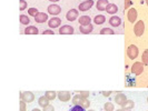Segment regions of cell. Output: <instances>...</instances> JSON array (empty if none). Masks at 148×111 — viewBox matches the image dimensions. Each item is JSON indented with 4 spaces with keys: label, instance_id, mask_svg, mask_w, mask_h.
<instances>
[{
    "label": "cell",
    "instance_id": "obj_2",
    "mask_svg": "<svg viewBox=\"0 0 148 111\" xmlns=\"http://www.w3.org/2000/svg\"><path fill=\"white\" fill-rule=\"evenodd\" d=\"M20 98L26 104H31L35 100V95L31 91H23V92L20 93Z\"/></svg>",
    "mask_w": 148,
    "mask_h": 111
},
{
    "label": "cell",
    "instance_id": "obj_1",
    "mask_svg": "<svg viewBox=\"0 0 148 111\" xmlns=\"http://www.w3.org/2000/svg\"><path fill=\"white\" fill-rule=\"evenodd\" d=\"M134 32L137 37H140L143 36V33L145 32V23L143 20H138V21L135 23L134 26Z\"/></svg>",
    "mask_w": 148,
    "mask_h": 111
},
{
    "label": "cell",
    "instance_id": "obj_38",
    "mask_svg": "<svg viewBox=\"0 0 148 111\" xmlns=\"http://www.w3.org/2000/svg\"><path fill=\"white\" fill-rule=\"evenodd\" d=\"M112 93V91H104L103 92V96H105V97H109Z\"/></svg>",
    "mask_w": 148,
    "mask_h": 111
},
{
    "label": "cell",
    "instance_id": "obj_26",
    "mask_svg": "<svg viewBox=\"0 0 148 111\" xmlns=\"http://www.w3.org/2000/svg\"><path fill=\"white\" fill-rule=\"evenodd\" d=\"M141 62L143 65L147 66L148 65V49H146L145 51L143 52V56H141Z\"/></svg>",
    "mask_w": 148,
    "mask_h": 111
},
{
    "label": "cell",
    "instance_id": "obj_32",
    "mask_svg": "<svg viewBox=\"0 0 148 111\" xmlns=\"http://www.w3.org/2000/svg\"><path fill=\"white\" fill-rule=\"evenodd\" d=\"M26 8H27V1H25V0H20V1H19V9H20L21 11H23Z\"/></svg>",
    "mask_w": 148,
    "mask_h": 111
},
{
    "label": "cell",
    "instance_id": "obj_13",
    "mask_svg": "<svg viewBox=\"0 0 148 111\" xmlns=\"http://www.w3.org/2000/svg\"><path fill=\"white\" fill-rule=\"evenodd\" d=\"M47 20H49V19H48V15L45 14V12H39V14L35 17V21L37 22V23H44V22L47 21Z\"/></svg>",
    "mask_w": 148,
    "mask_h": 111
},
{
    "label": "cell",
    "instance_id": "obj_44",
    "mask_svg": "<svg viewBox=\"0 0 148 111\" xmlns=\"http://www.w3.org/2000/svg\"><path fill=\"white\" fill-rule=\"evenodd\" d=\"M147 102H148V97H147Z\"/></svg>",
    "mask_w": 148,
    "mask_h": 111
},
{
    "label": "cell",
    "instance_id": "obj_5",
    "mask_svg": "<svg viewBox=\"0 0 148 111\" xmlns=\"http://www.w3.org/2000/svg\"><path fill=\"white\" fill-rule=\"evenodd\" d=\"M57 97H58V99H59L60 101H62V102H67V101H69V100H70V98H71V93H70L69 91H58Z\"/></svg>",
    "mask_w": 148,
    "mask_h": 111
},
{
    "label": "cell",
    "instance_id": "obj_17",
    "mask_svg": "<svg viewBox=\"0 0 148 111\" xmlns=\"http://www.w3.org/2000/svg\"><path fill=\"white\" fill-rule=\"evenodd\" d=\"M78 21H79V26H88L91 22V19L89 16H80Z\"/></svg>",
    "mask_w": 148,
    "mask_h": 111
},
{
    "label": "cell",
    "instance_id": "obj_41",
    "mask_svg": "<svg viewBox=\"0 0 148 111\" xmlns=\"http://www.w3.org/2000/svg\"><path fill=\"white\" fill-rule=\"evenodd\" d=\"M116 111H126V110H124V109L121 108V109H118V110H116Z\"/></svg>",
    "mask_w": 148,
    "mask_h": 111
},
{
    "label": "cell",
    "instance_id": "obj_23",
    "mask_svg": "<svg viewBox=\"0 0 148 111\" xmlns=\"http://www.w3.org/2000/svg\"><path fill=\"white\" fill-rule=\"evenodd\" d=\"M82 98L80 95H75L74 97H73V104H74V106H80V104H82Z\"/></svg>",
    "mask_w": 148,
    "mask_h": 111
},
{
    "label": "cell",
    "instance_id": "obj_3",
    "mask_svg": "<svg viewBox=\"0 0 148 111\" xmlns=\"http://www.w3.org/2000/svg\"><path fill=\"white\" fill-rule=\"evenodd\" d=\"M138 48L135 46V44H130L129 47H128V49H127V56H128V58L130 60H134L137 58V56H138Z\"/></svg>",
    "mask_w": 148,
    "mask_h": 111
},
{
    "label": "cell",
    "instance_id": "obj_15",
    "mask_svg": "<svg viewBox=\"0 0 148 111\" xmlns=\"http://www.w3.org/2000/svg\"><path fill=\"white\" fill-rule=\"evenodd\" d=\"M109 23L111 27H119L121 25V19L117 16H111L109 19Z\"/></svg>",
    "mask_w": 148,
    "mask_h": 111
},
{
    "label": "cell",
    "instance_id": "obj_22",
    "mask_svg": "<svg viewBox=\"0 0 148 111\" xmlns=\"http://www.w3.org/2000/svg\"><path fill=\"white\" fill-rule=\"evenodd\" d=\"M94 22L96 25H103L106 22V17L104 15H97L95 18H94Z\"/></svg>",
    "mask_w": 148,
    "mask_h": 111
},
{
    "label": "cell",
    "instance_id": "obj_18",
    "mask_svg": "<svg viewBox=\"0 0 148 111\" xmlns=\"http://www.w3.org/2000/svg\"><path fill=\"white\" fill-rule=\"evenodd\" d=\"M26 35H38L39 33V30H38L37 27H35V26H28L25 31H23Z\"/></svg>",
    "mask_w": 148,
    "mask_h": 111
},
{
    "label": "cell",
    "instance_id": "obj_35",
    "mask_svg": "<svg viewBox=\"0 0 148 111\" xmlns=\"http://www.w3.org/2000/svg\"><path fill=\"white\" fill-rule=\"evenodd\" d=\"M44 111H55V108L51 104H48V106H46L44 108Z\"/></svg>",
    "mask_w": 148,
    "mask_h": 111
},
{
    "label": "cell",
    "instance_id": "obj_33",
    "mask_svg": "<svg viewBox=\"0 0 148 111\" xmlns=\"http://www.w3.org/2000/svg\"><path fill=\"white\" fill-rule=\"evenodd\" d=\"M26 109H27V104L23 100H20V111H26Z\"/></svg>",
    "mask_w": 148,
    "mask_h": 111
},
{
    "label": "cell",
    "instance_id": "obj_34",
    "mask_svg": "<svg viewBox=\"0 0 148 111\" xmlns=\"http://www.w3.org/2000/svg\"><path fill=\"white\" fill-rule=\"evenodd\" d=\"M79 95H80L82 98H88L89 95H90V92H89V91H80Z\"/></svg>",
    "mask_w": 148,
    "mask_h": 111
},
{
    "label": "cell",
    "instance_id": "obj_7",
    "mask_svg": "<svg viewBox=\"0 0 148 111\" xmlns=\"http://www.w3.org/2000/svg\"><path fill=\"white\" fill-rule=\"evenodd\" d=\"M60 25H61V19L58 18V17H53V16H52V18H50V19L48 20V26H49L50 28H52V29L60 27Z\"/></svg>",
    "mask_w": 148,
    "mask_h": 111
},
{
    "label": "cell",
    "instance_id": "obj_21",
    "mask_svg": "<svg viewBox=\"0 0 148 111\" xmlns=\"http://www.w3.org/2000/svg\"><path fill=\"white\" fill-rule=\"evenodd\" d=\"M49 101H50V100H49L46 96L39 97V99H38V104H39L40 107L45 108L46 106H48V104H49Z\"/></svg>",
    "mask_w": 148,
    "mask_h": 111
},
{
    "label": "cell",
    "instance_id": "obj_29",
    "mask_svg": "<svg viewBox=\"0 0 148 111\" xmlns=\"http://www.w3.org/2000/svg\"><path fill=\"white\" fill-rule=\"evenodd\" d=\"M82 107H84L85 109H88L89 107H90V101L88 100V98H84L82 101V104H80Z\"/></svg>",
    "mask_w": 148,
    "mask_h": 111
},
{
    "label": "cell",
    "instance_id": "obj_12",
    "mask_svg": "<svg viewBox=\"0 0 148 111\" xmlns=\"http://www.w3.org/2000/svg\"><path fill=\"white\" fill-rule=\"evenodd\" d=\"M127 18L130 23H134V22L137 20V10L135 8H130L128 10V14H127Z\"/></svg>",
    "mask_w": 148,
    "mask_h": 111
},
{
    "label": "cell",
    "instance_id": "obj_27",
    "mask_svg": "<svg viewBox=\"0 0 148 111\" xmlns=\"http://www.w3.org/2000/svg\"><path fill=\"white\" fill-rule=\"evenodd\" d=\"M115 31L110 28H103L100 30V35H114Z\"/></svg>",
    "mask_w": 148,
    "mask_h": 111
},
{
    "label": "cell",
    "instance_id": "obj_39",
    "mask_svg": "<svg viewBox=\"0 0 148 111\" xmlns=\"http://www.w3.org/2000/svg\"><path fill=\"white\" fill-rule=\"evenodd\" d=\"M49 1H50V2H58L59 0H49Z\"/></svg>",
    "mask_w": 148,
    "mask_h": 111
},
{
    "label": "cell",
    "instance_id": "obj_4",
    "mask_svg": "<svg viewBox=\"0 0 148 111\" xmlns=\"http://www.w3.org/2000/svg\"><path fill=\"white\" fill-rule=\"evenodd\" d=\"M144 71V65L143 62H135L133 66H132V72L136 76H139L143 74Z\"/></svg>",
    "mask_w": 148,
    "mask_h": 111
},
{
    "label": "cell",
    "instance_id": "obj_40",
    "mask_svg": "<svg viewBox=\"0 0 148 111\" xmlns=\"http://www.w3.org/2000/svg\"><path fill=\"white\" fill-rule=\"evenodd\" d=\"M31 111H41L40 109H37V108H35V109H32Z\"/></svg>",
    "mask_w": 148,
    "mask_h": 111
},
{
    "label": "cell",
    "instance_id": "obj_24",
    "mask_svg": "<svg viewBox=\"0 0 148 111\" xmlns=\"http://www.w3.org/2000/svg\"><path fill=\"white\" fill-rule=\"evenodd\" d=\"M45 96L47 97V98H48L50 101H52V100H55V99H56L57 93H56V91H46Z\"/></svg>",
    "mask_w": 148,
    "mask_h": 111
},
{
    "label": "cell",
    "instance_id": "obj_8",
    "mask_svg": "<svg viewBox=\"0 0 148 111\" xmlns=\"http://www.w3.org/2000/svg\"><path fill=\"white\" fill-rule=\"evenodd\" d=\"M47 10H48V12H49L50 15L53 16V17L57 15H59L60 12H61V8H60L58 5H56V3H52V5H50V6H48Z\"/></svg>",
    "mask_w": 148,
    "mask_h": 111
},
{
    "label": "cell",
    "instance_id": "obj_16",
    "mask_svg": "<svg viewBox=\"0 0 148 111\" xmlns=\"http://www.w3.org/2000/svg\"><path fill=\"white\" fill-rule=\"evenodd\" d=\"M92 30H94V27L91 23L88 26H79V31L84 35H88L90 32H92Z\"/></svg>",
    "mask_w": 148,
    "mask_h": 111
},
{
    "label": "cell",
    "instance_id": "obj_42",
    "mask_svg": "<svg viewBox=\"0 0 148 111\" xmlns=\"http://www.w3.org/2000/svg\"><path fill=\"white\" fill-rule=\"evenodd\" d=\"M145 2H146V5L148 6V0H145Z\"/></svg>",
    "mask_w": 148,
    "mask_h": 111
},
{
    "label": "cell",
    "instance_id": "obj_36",
    "mask_svg": "<svg viewBox=\"0 0 148 111\" xmlns=\"http://www.w3.org/2000/svg\"><path fill=\"white\" fill-rule=\"evenodd\" d=\"M130 6H132V0H125V9H128Z\"/></svg>",
    "mask_w": 148,
    "mask_h": 111
},
{
    "label": "cell",
    "instance_id": "obj_43",
    "mask_svg": "<svg viewBox=\"0 0 148 111\" xmlns=\"http://www.w3.org/2000/svg\"><path fill=\"white\" fill-rule=\"evenodd\" d=\"M86 111H95V110H92V109H88V110H86Z\"/></svg>",
    "mask_w": 148,
    "mask_h": 111
},
{
    "label": "cell",
    "instance_id": "obj_25",
    "mask_svg": "<svg viewBox=\"0 0 148 111\" xmlns=\"http://www.w3.org/2000/svg\"><path fill=\"white\" fill-rule=\"evenodd\" d=\"M19 20H20V23H21V25H29V22H30L29 17L26 15H20Z\"/></svg>",
    "mask_w": 148,
    "mask_h": 111
},
{
    "label": "cell",
    "instance_id": "obj_11",
    "mask_svg": "<svg viewBox=\"0 0 148 111\" xmlns=\"http://www.w3.org/2000/svg\"><path fill=\"white\" fill-rule=\"evenodd\" d=\"M114 100H115V102L116 104H119V106H123V104L126 102L127 100V97L124 95V93H121V92H117V95L115 96L114 98Z\"/></svg>",
    "mask_w": 148,
    "mask_h": 111
},
{
    "label": "cell",
    "instance_id": "obj_20",
    "mask_svg": "<svg viewBox=\"0 0 148 111\" xmlns=\"http://www.w3.org/2000/svg\"><path fill=\"white\" fill-rule=\"evenodd\" d=\"M134 107H135V102H134L133 100H128V99L126 100V102L121 106V108L126 111H129V110H132V109H134Z\"/></svg>",
    "mask_w": 148,
    "mask_h": 111
},
{
    "label": "cell",
    "instance_id": "obj_6",
    "mask_svg": "<svg viewBox=\"0 0 148 111\" xmlns=\"http://www.w3.org/2000/svg\"><path fill=\"white\" fill-rule=\"evenodd\" d=\"M92 6H94V1L92 0H86V1L82 2L78 6V9H79V11H88Z\"/></svg>",
    "mask_w": 148,
    "mask_h": 111
},
{
    "label": "cell",
    "instance_id": "obj_31",
    "mask_svg": "<svg viewBox=\"0 0 148 111\" xmlns=\"http://www.w3.org/2000/svg\"><path fill=\"white\" fill-rule=\"evenodd\" d=\"M69 111H86V109L82 106H74L69 109Z\"/></svg>",
    "mask_w": 148,
    "mask_h": 111
},
{
    "label": "cell",
    "instance_id": "obj_37",
    "mask_svg": "<svg viewBox=\"0 0 148 111\" xmlns=\"http://www.w3.org/2000/svg\"><path fill=\"white\" fill-rule=\"evenodd\" d=\"M42 35H53V31L50 29H48V30H45L44 32H42Z\"/></svg>",
    "mask_w": 148,
    "mask_h": 111
},
{
    "label": "cell",
    "instance_id": "obj_28",
    "mask_svg": "<svg viewBox=\"0 0 148 111\" xmlns=\"http://www.w3.org/2000/svg\"><path fill=\"white\" fill-rule=\"evenodd\" d=\"M104 109H105V111H114V109H115L114 104H111V102H106V104H104Z\"/></svg>",
    "mask_w": 148,
    "mask_h": 111
},
{
    "label": "cell",
    "instance_id": "obj_10",
    "mask_svg": "<svg viewBox=\"0 0 148 111\" xmlns=\"http://www.w3.org/2000/svg\"><path fill=\"white\" fill-rule=\"evenodd\" d=\"M75 32L74 28L69 25H62L59 29V33L60 35H73Z\"/></svg>",
    "mask_w": 148,
    "mask_h": 111
},
{
    "label": "cell",
    "instance_id": "obj_14",
    "mask_svg": "<svg viewBox=\"0 0 148 111\" xmlns=\"http://www.w3.org/2000/svg\"><path fill=\"white\" fill-rule=\"evenodd\" d=\"M108 5H109V3H108L107 0H98L96 2V7L99 11H105Z\"/></svg>",
    "mask_w": 148,
    "mask_h": 111
},
{
    "label": "cell",
    "instance_id": "obj_30",
    "mask_svg": "<svg viewBox=\"0 0 148 111\" xmlns=\"http://www.w3.org/2000/svg\"><path fill=\"white\" fill-rule=\"evenodd\" d=\"M28 14H29V16L36 17L39 14V11H38V9H36V8H29L28 9Z\"/></svg>",
    "mask_w": 148,
    "mask_h": 111
},
{
    "label": "cell",
    "instance_id": "obj_19",
    "mask_svg": "<svg viewBox=\"0 0 148 111\" xmlns=\"http://www.w3.org/2000/svg\"><path fill=\"white\" fill-rule=\"evenodd\" d=\"M117 11H118V7L115 3H109L106 8V12L109 15H115Z\"/></svg>",
    "mask_w": 148,
    "mask_h": 111
},
{
    "label": "cell",
    "instance_id": "obj_9",
    "mask_svg": "<svg viewBox=\"0 0 148 111\" xmlns=\"http://www.w3.org/2000/svg\"><path fill=\"white\" fill-rule=\"evenodd\" d=\"M78 16H79L78 10H76V9H70L66 14V19L68 21H75V20L78 18Z\"/></svg>",
    "mask_w": 148,
    "mask_h": 111
}]
</instances>
